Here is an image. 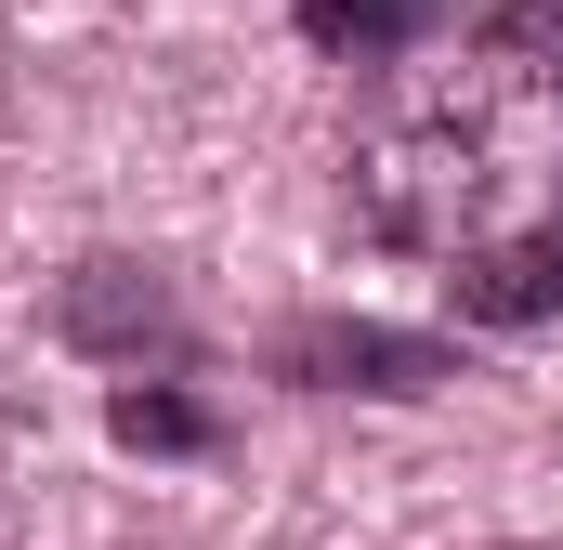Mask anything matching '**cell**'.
Listing matches in <instances>:
<instances>
[{
  "instance_id": "cell-3",
  "label": "cell",
  "mask_w": 563,
  "mask_h": 550,
  "mask_svg": "<svg viewBox=\"0 0 563 550\" xmlns=\"http://www.w3.org/2000/svg\"><path fill=\"white\" fill-rule=\"evenodd\" d=\"M210 419L184 407V394H119V446H197Z\"/></svg>"
},
{
  "instance_id": "cell-1",
  "label": "cell",
  "mask_w": 563,
  "mask_h": 550,
  "mask_svg": "<svg viewBox=\"0 0 563 550\" xmlns=\"http://www.w3.org/2000/svg\"><path fill=\"white\" fill-rule=\"evenodd\" d=\"M354 210L472 315L563 301V40L525 13L407 40L354 106Z\"/></svg>"
},
{
  "instance_id": "cell-2",
  "label": "cell",
  "mask_w": 563,
  "mask_h": 550,
  "mask_svg": "<svg viewBox=\"0 0 563 550\" xmlns=\"http://www.w3.org/2000/svg\"><path fill=\"white\" fill-rule=\"evenodd\" d=\"M301 367H341V381H367V394L445 381V354H432V341H394V328H301Z\"/></svg>"
},
{
  "instance_id": "cell-4",
  "label": "cell",
  "mask_w": 563,
  "mask_h": 550,
  "mask_svg": "<svg viewBox=\"0 0 563 550\" xmlns=\"http://www.w3.org/2000/svg\"><path fill=\"white\" fill-rule=\"evenodd\" d=\"M301 13H328V0H301Z\"/></svg>"
}]
</instances>
